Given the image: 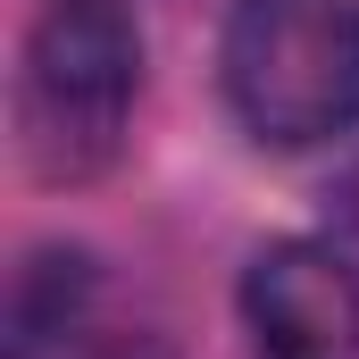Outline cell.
I'll list each match as a JSON object with an SVG mask.
<instances>
[{
  "label": "cell",
  "instance_id": "2",
  "mask_svg": "<svg viewBox=\"0 0 359 359\" xmlns=\"http://www.w3.org/2000/svg\"><path fill=\"white\" fill-rule=\"evenodd\" d=\"M217 92L259 151H326L359 134V0H234Z\"/></svg>",
  "mask_w": 359,
  "mask_h": 359
},
{
  "label": "cell",
  "instance_id": "4",
  "mask_svg": "<svg viewBox=\"0 0 359 359\" xmlns=\"http://www.w3.org/2000/svg\"><path fill=\"white\" fill-rule=\"evenodd\" d=\"M251 359H359V268L326 243L284 234L243 268Z\"/></svg>",
  "mask_w": 359,
  "mask_h": 359
},
{
  "label": "cell",
  "instance_id": "3",
  "mask_svg": "<svg viewBox=\"0 0 359 359\" xmlns=\"http://www.w3.org/2000/svg\"><path fill=\"white\" fill-rule=\"evenodd\" d=\"M0 359H176V334L100 251L34 243L8 268Z\"/></svg>",
  "mask_w": 359,
  "mask_h": 359
},
{
  "label": "cell",
  "instance_id": "1",
  "mask_svg": "<svg viewBox=\"0 0 359 359\" xmlns=\"http://www.w3.org/2000/svg\"><path fill=\"white\" fill-rule=\"evenodd\" d=\"M142 100V17L134 0H42L17 42V159L34 184H92L117 168Z\"/></svg>",
  "mask_w": 359,
  "mask_h": 359
}]
</instances>
